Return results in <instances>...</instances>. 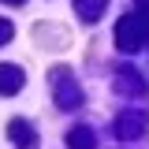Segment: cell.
Segmentation results:
<instances>
[{
	"label": "cell",
	"mask_w": 149,
	"mask_h": 149,
	"mask_svg": "<svg viewBox=\"0 0 149 149\" xmlns=\"http://www.w3.org/2000/svg\"><path fill=\"white\" fill-rule=\"evenodd\" d=\"M149 41V22L146 15H123L116 22V45L123 49V52H138V49H146Z\"/></svg>",
	"instance_id": "obj_1"
},
{
	"label": "cell",
	"mask_w": 149,
	"mask_h": 149,
	"mask_svg": "<svg viewBox=\"0 0 149 149\" xmlns=\"http://www.w3.org/2000/svg\"><path fill=\"white\" fill-rule=\"evenodd\" d=\"M52 93H56V104L60 108H78L82 104V90H78V82L71 78L67 67L52 71Z\"/></svg>",
	"instance_id": "obj_2"
},
{
	"label": "cell",
	"mask_w": 149,
	"mask_h": 149,
	"mask_svg": "<svg viewBox=\"0 0 149 149\" xmlns=\"http://www.w3.org/2000/svg\"><path fill=\"white\" fill-rule=\"evenodd\" d=\"M149 127V119H146V112L142 108H127V112H119L116 116V123H112V130H116V138H123V142H130V138H142Z\"/></svg>",
	"instance_id": "obj_3"
},
{
	"label": "cell",
	"mask_w": 149,
	"mask_h": 149,
	"mask_svg": "<svg viewBox=\"0 0 149 149\" xmlns=\"http://www.w3.org/2000/svg\"><path fill=\"white\" fill-rule=\"evenodd\" d=\"M22 82H26V74L19 71L15 63H0V93L4 97H15L22 90Z\"/></svg>",
	"instance_id": "obj_4"
},
{
	"label": "cell",
	"mask_w": 149,
	"mask_h": 149,
	"mask_svg": "<svg viewBox=\"0 0 149 149\" xmlns=\"http://www.w3.org/2000/svg\"><path fill=\"white\" fill-rule=\"evenodd\" d=\"M8 134H11V142H15L19 149H34L37 146V134H34V127H30L26 119H11V123H8Z\"/></svg>",
	"instance_id": "obj_5"
},
{
	"label": "cell",
	"mask_w": 149,
	"mask_h": 149,
	"mask_svg": "<svg viewBox=\"0 0 149 149\" xmlns=\"http://www.w3.org/2000/svg\"><path fill=\"white\" fill-rule=\"evenodd\" d=\"M116 90H123V93H142V90H146V82L138 78L134 67H123V71H116Z\"/></svg>",
	"instance_id": "obj_6"
},
{
	"label": "cell",
	"mask_w": 149,
	"mask_h": 149,
	"mask_svg": "<svg viewBox=\"0 0 149 149\" xmlns=\"http://www.w3.org/2000/svg\"><path fill=\"white\" fill-rule=\"evenodd\" d=\"M67 149H97L93 130L90 127H71V134H67Z\"/></svg>",
	"instance_id": "obj_7"
},
{
	"label": "cell",
	"mask_w": 149,
	"mask_h": 149,
	"mask_svg": "<svg viewBox=\"0 0 149 149\" xmlns=\"http://www.w3.org/2000/svg\"><path fill=\"white\" fill-rule=\"evenodd\" d=\"M104 8H108V0H74V11L86 19V22L101 19V15H104Z\"/></svg>",
	"instance_id": "obj_8"
},
{
	"label": "cell",
	"mask_w": 149,
	"mask_h": 149,
	"mask_svg": "<svg viewBox=\"0 0 149 149\" xmlns=\"http://www.w3.org/2000/svg\"><path fill=\"white\" fill-rule=\"evenodd\" d=\"M11 34H15V30H11V22H8V19H0V45H8Z\"/></svg>",
	"instance_id": "obj_9"
},
{
	"label": "cell",
	"mask_w": 149,
	"mask_h": 149,
	"mask_svg": "<svg viewBox=\"0 0 149 149\" xmlns=\"http://www.w3.org/2000/svg\"><path fill=\"white\" fill-rule=\"evenodd\" d=\"M134 4H138V8H146V11H149V0H134Z\"/></svg>",
	"instance_id": "obj_10"
},
{
	"label": "cell",
	"mask_w": 149,
	"mask_h": 149,
	"mask_svg": "<svg viewBox=\"0 0 149 149\" xmlns=\"http://www.w3.org/2000/svg\"><path fill=\"white\" fill-rule=\"evenodd\" d=\"M4 4H22V0H4Z\"/></svg>",
	"instance_id": "obj_11"
}]
</instances>
